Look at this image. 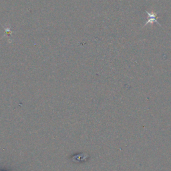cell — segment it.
Listing matches in <instances>:
<instances>
[{
	"label": "cell",
	"instance_id": "cell-1",
	"mask_svg": "<svg viewBox=\"0 0 171 171\" xmlns=\"http://www.w3.org/2000/svg\"><path fill=\"white\" fill-rule=\"evenodd\" d=\"M146 13L147 14V15H149V19L146 21V24L144 25L143 27H145L147 24H153L154 22L156 23V24H159L160 26H161V25H160L159 22H158L157 20V13H155L154 12H146Z\"/></svg>",
	"mask_w": 171,
	"mask_h": 171
}]
</instances>
